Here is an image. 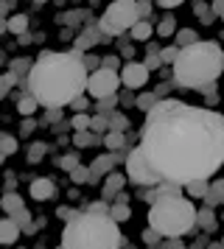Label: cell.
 <instances>
[{"instance_id": "8d00e7d4", "label": "cell", "mask_w": 224, "mask_h": 249, "mask_svg": "<svg viewBox=\"0 0 224 249\" xmlns=\"http://www.w3.org/2000/svg\"><path fill=\"white\" fill-rule=\"evenodd\" d=\"M73 143H76V146H90V143H95V137L90 135V132H76V137H73Z\"/></svg>"}, {"instance_id": "c3c4849f", "label": "cell", "mask_w": 224, "mask_h": 249, "mask_svg": "<svg viewBox=\"0 0 224 249\" xmlns=\"http://www.w3.org/2000/svg\"><path fill=\"white\" fill-rule=\"evenodd\" d=\"M9 9H11V3H0V17H3V14L9 12Z\"/></svg>"}, {"instance_id": "3957f363", "label": "cell", "mask_w": 224, "mask_h": 249, "mask_svg": "<svg viewBox=\"0 0 224 249\" xmlns=\"http://www.w3.org/2000/svg\"><path fill=\"white\" fill-rule=\"evenodd\" d=\"M224 53L219 42L213 39H199L190 48H182L174 62V81L185 90H202L213 92V84L222 76Z\"/></svg>"}, {"instance_id": "e575fe53", "label": "cell", "mask_w": 224, "mask_h": 249, "mask_svg": "<svg viewBox=\"0 0 224 249\" xmlns=\"http://www.w3.org/2000/svg\"><path fill=\"white\" fill-rule=\"evenodd\" d=\"M90 132H110V124H107V118H101V115L90 118Z\"/></svg>"}, {"instance_id": "7402d4cb", "label": "cell", "mask_w": 224, "mask_h": 249, "mask_svg": "<svg viewBox=\"0 0 224 249\" xmlns=\"http://www.w3.org/2000/svg\"><path fill=\"white\" fill-rule=\"evenodd\" d=\"M112 218V221H115V224L121 227L123 221H126V218H129V215H132V210H129V204H112L110 207V213H107Z\"/></svg>"}, {"instance_id": "ba28073f", "label": "cell", "mask_w": 224, "mask_h": 249, "mask_svg": "<svg viewBox=\"0 0 224 249\" xmlns=\"http://www.w3.org/2000/svg\"><path fill=\"white\" fill-rule=\"evenodd\" d=\"M118 87H121V81H118V73L115 70H93L87 76V84H84V92H90L93 98H110V95H118Z\"/></svg>"}, {"instance_id": "ffe728a7", "label": "cell", "mask_w": 224, "mask_h": 249, "mask_svg": "<svg viewBox=\"0 0 224 249\" xmlns=\"http://www.w3.org/2000/svg\"><path fill=\"white\" fill-rule=\"evenodd\" d=\"M196 224L202 227V230H216V213H213L210 207H202V210H196Z\"/></svg>"}, {"instance_id": "484cf974", "label": "cell", "mask_w": 224, "mask_h": 249, "mask_svg": "<svg viewBox=\"0 0 224 249\" xmlns=\"http://www.w3.org/2000/svg\"><path fill=\"white\" fill-rule=\"evenodd\" d=\"M177 34V20L174 17H163L157 23V36H174Z\"/></svg>"}, {"instance_id": "83f0119b", "label": "cell", "mask_w": 224, "mask_h": 249, "mask_svg": "<svg viewBox=\"0 0 224 249\" xmlns=\"http://www.w3.org/2000/svg\"><path fill=\"white\" fill-rule=\"evenodd\" d=\"M193 12H196V17H199L205 25H210L213 20H216V17L210 14V6H207V3H193Z\"/></svg>"}, {"instance_id": "30bf717a", "label": "cell", "mask_w": 224, "mask_h": 249, "mask_svg": "<svg viewBox=\"0 0 224 249\" xmlns=\"http://www.w3.org/2000/svg\"><path fill=\"white\" fill-rule=\"evenodd\" d=\"M123 185H126V177H123V174H115V171H110V174H107V179H104V188H101L104 202H110L112 196H118V193L123 191Z\"/></svg>"}, {"instance_id": "b9f144b4", "label": "cell", "mask_w": 224, "mask_h": 249, "mask_svg": "<svg viewBox=\"0 0 224 249\" xmlns=\"http://www.w3.org/2000/svg\"><path fill=\"white\" fill-rule=\"evenodd\" d=\"M56 215H59V218H73V215H76V210H70V207H59V210H56Z\"/></svg>"}, {"instance_id": "7a4b0ae2", "label": "cell", "mask_w": 224, "mask_h": 249, "mask_svg": "<svg viewBox=\"0 0 224 249\" xmlns=\"http://www.w3.org/2000/svg\"><path fill=\"white\" fill-rule=\"evenodd\" d=\"M78 51L70 53H54L45 51L31 62L28 70V95L39 107L48 109H62L70 101H76L78 95H84V84H87V68L81 62Z\"/></svg>"}, {"instance_id": "f35d334b", "label": "cell", "mask_w": 224, "mask_h": 249, "mask_svg": "<svg viewBox=\"0 0 224 249\" xmlns=\"http://www.w3.org/2000/svg\"><path fill=\"white\" fill-rule=\"evenodd\" d=\"M42 151H45L42 143H34V146H31V154H28V160H31V162H37V160L42 157Z\"/></svg>"}, {"instance_id": "603a6c76", "label": "cell", "mask_w": 224, "mask_h": 249, "mask_svg": "<svg viewBox=\"0 0 224 249\" xmlns=\"http://www.w3.org/2000/svg\"><path fill=\"white\" fill-rule=\"evenodd\" d=\"M31 62L34 59H14V62H11V76H14V79L20 81L22 76H25V73H28V70H31Z\"/></svg>"}, {"instance_id": "e0dca14e", "label": "cell", "mask_w": 224, "mask_h": 249, "mask_svg": "<svg viewBox=\"0 0 224 249\" xmlns=\"http://www.w3.org/2000/svg\"><path fill=\"white\" fill-rule=\"evenodd\" d=\"M104 146L110 148V154H115V151H121L123 146H126V135L123 132H104Z\"/></svg>"}, {"instance_id": "8992f818", "label": "cell", "mask_w": 224, "mask_h": 249, "mask_svg": "<svg viewBox=\"0 0 224 249\" xmlns=\"http://www.w3.org/2000/svg\"><path fill=\"white\" fill-rule=\"evenodd\" d=\"M149 12H151V3L118 0V3H112V6L104 9V14H101V20H98V28H101V34H107V36H121L134 23L146 20Z\"/></svg>"}, {"instance_id": "5bb4252c", "label": "cell", "mask_w": 224, "mask_h": 249, "mask_svg": "<svg viewBox=\"0 0 224 249\" xmlns=\"http://www.w3.org/2000/svg\"><path fill=\"white\" fill-rule=\"evenodd\" d=\"M0 207L9 213V218H14L17 213H22V210H25V204H22V196H20V193H6V196L0 199Z\"/></svg>"}, {"instance_id": "8fae6325", "label": "cell", "mask_w": 224, "mask_h": 249, "mask_svg": "<svg viewBox=\"0 0 224 249\" xmlns=\"http://www.w3.org/2000/svg\"><path fill=\"white\" fill-rule=\"evenodd\" d=\"M31 196L37 199V202H48V199H54L56 196V185L54 179H34L31 182Z\"/></svg>"}, {"instance_id": "60d3db41", "label": "cell", "mask_w": 224, "mask_h": 249, "mask_svg": "<svg viewBox=\"0 0 224 249\" xmlns=\"http://www.w3.org/2000/svg\"><path fill=\"white\" fill-rule=\"evenodd\" d=\"M101 68H104V70H115V68H118V56H107V59H101Z\"/></svg>"}, {"instance_id": "f546056e", "label": "cell", "mask_w": 224, "mask_h": 249, "mask_svg": "<svg viewBox=\"0 0 224 249\" xmlns=\"http://www.w3.org/2000/svg\"><path fill=\"white\" fill-rule=\"evenodd\" d=\"M14 84H17V79H14L11 73H3V76H0V98H6Z\"/></svg>"}, {"instance_id": "5b68a950", "label": "cell", "mask_w": 224, "mask_h": 249, "mask_svg": "<svg viewBox=\"0 0 224 249\" xmlns=\"http://www.w3.org/2000/svg\"><path fill=\"white\" fill-rule=\"evenodd\" d=\"M196 227V207L185 196H163L149 204V230L160 238L188 235Z\"/></svg>"}, {"instance_id": "6da1fadb", "label": "cell", "mask_w": 224, "mask_h": 249, "mask_svg": "<svg viewBox=\"0 0 224 249\" xmlns=\"http://www.w3.org/2000/svg\"><path fill=\"white\" fill-rule=\"evenodd\" d=\"M140 151L160 182L210 179L224 162V118L179 98H160L146 112Z\"/></svg>"}, {"instance_id": "9a60e30c", "label": "cell", "mask_w": 224, "mask_h": 249, "mask_svg": "<svg viewBox=\"0 0 224 249\" xmlns=\"http://www.w3.org/2000/svg\"><path fill=\"white\" fill-rule=\"evenodd\" d=\"M202 202H205V207H216V204H222L224 202V182L222 179H216L210 185V188H207V193H205V199H202Z\"/></svg>"}, {"instance_id": "52a82bcc", "label": "cell", "mask_w": 224, "mask_h": 249, "mask_svg": "<svg viewBox=\"0 0 224 249\" xmlns=\"http://www.w3.org/2000/svg\"><path fill=\"white\" fill-rule=\"evenodd\" d=\"M123 162H126V179L129 182L140 185V188H154V185H160V177L151 171V165L146 162L143 151H140L137 146L123 157Z\"/></svg>"}, {"instance_id": "2e32d148", "label": "cell", "mask_w": 224, "mask_h": 249, "mask_svg": "<svg viewBox=\"0 0 224 249\" xmlns=\"http://www.w3.org/2000/svg\"><path fill=\"white\" fill-rule=\"evenodd\" d=\"M193 42H199V34H196L193 28H177V34H174V48H177V51L190 48Z\"/></svg>"}, {"instance_id": "44dd1931", "label": "cell", "mask_w": 224, "mask_h": 249, "mask_svg": "<svg viewBox=\"0 0 224 249\" xmlns=\"http://www.w3.org/2000/svg\"><path fill=\"white\" fill-rule=\"evenodd\" d=\"M129 31H132V39H140V42H146V39L151 36V31H154V28H151V23H149V20H140V23H134Z\"/></svg>"}, {"instance_id": "bcb514c9", "label": "cell", "mask_w": 224, "mask_h": 249, "mask_svg": "<svg viewBox=\"0 0 224 249\" xmlns=\"http://www.w3.org/2000/svg\"><path fill=\"white\" fill-rule=\"evenodd\" d=\"M34 132V121L31 118H25V124H22V135H31Z\"/></svg>"}, {"instance_id": "d6a6232c", "label": "cell", "mask_w": 224, "mask_h": 249, "mask_svg": "<svg viewBox=\"0 0 224 249\" xmlns=\"http://www.w3.org/2000/svg\"><path fill=\"white\" fill-rule=\"evenodd\" d=\"M59 165H62V168H65L67 174H70V171H73V168L78 165V154H76V151H70V154H65V157L59 160Z\"/></svg>"}, {"instance_id": "836d02e7", "label": "cell", "mask_w": 224, "mask_h": 249, "mask_svg": "<svg viewBox=\"0 0 224 249\" xmlns=\"http://www.w3.org/2000/svg\"><path fill=\"white\" fill-rule=\"evenodd\" d=\"M118 104V95H110V98H101L98 101V112H101V118H107L110 115V109Z\"/></svg>"}, {"instance_id": "d6986e66", "label": "cell", "mask_w": 224, "mask_h": 249, "mask_svg": "<svg viewBox=\"0 0 224 249\" xmlns=\"http://www.w3.org/2000/svg\"><path fill=\"white\" fill-rule=\"evenodd\" d=\"M185 188V199H205V193H207V188H210V182H205V179H199V182H188V185H182Z\"/></svg>"}, {"instance_id": "4fadbf2b", "label": "cell", "mask_w": 224, "mask_h": 249, "mask_svg": "<svg viewBox=\"0 0 224 249\" xmlns=\"http://www.w3.org/2000/svg\"><path fill=\"white\" fill-rule=\"evenodd\" d=\"M17 238H20V227L14 224L11 218H0V244L9 247V244H14Z\"/></svg>"}, {"instance_id": "277c9868", "label": "cell", "mask_w": 224, "mask_h": 249, "mask_svg": "<svg viewBox=\"0 0 224 249\" xmlns=\"http://www.w3.org/2000/svg\"><path fill=\"white\" fill-rule=\"evenodd\" d=\"M123 232L107 213L81 210L67 218L62 230V249H121Z\"/></svg>"}, {"instance_id": "d590c367", "label": "cell", "mask_w": 224, "mask_h": 249, "mask_svg": "<svg viewBox=\"0 0 224 249\" xmlns=\"http://www.w3.org/2000/svg\"><path fill=\"white\" fill-rule=\"evenodd\" d=\"M98 39H95V31H87V34H81V39L76 42V51L81 53V48H87V45H95Z\"/></svg>"}, {"instance_id": "7dc6e473", "label": "cell", "mask_w": 224, "mask_h": 249, "mask_svg": "<svg viewBox=\"0 0 224 249\" xmlns=\"http://www.w3.org/2000/svg\"><path fill=\"white\" fill-rule=\"evenodd\" d=\"M59 118H62V109H51L48 112V121H59Z\"/></svg>"}, {"instance_id": "f907efd6", "label": "cell", "mask_w": 224, "mask_h": 249, "mask_svg": "<svg viewBox=\"0 0 224 249\" xmlns=\"http://www.w3.org/2000/svg\"><path fill=\"white\" fill-rule=\"evenodd\" d=\"M207 249H224V247H222V244H219V241H213V244H210V247H207Z\"/></svg>"}, {"instance_id": "9c48e42d", "label": "cell", "mask_w": 224, "mask_h": 249, "mask_svg": "<svg viewBox=\"0 0 224 249\" xmlns=\"http://www.w3.org/2000/svg\"><path fill=\"white\" fill-rule=\"evenodd\" d=\"M118 81L126 90H140L143 84H149V70L143 68V62H126L118 73Z\"/></svg>"}, {"instance_id": "1f68e13d", "label": "cell", "mask_w": 224, "mask_h": 249, "mask_svg": "<svg viewBox=\"0 0 224 249\" xmlns=\"http://www.w3.org/2000/svg\"><path fill=\"white\" fill-rule=\"evenodd\" d=\"M177 48L174 45H168V48H163V51H157V59H160V62H171V65H174V62H177Z\"/></svg>"}, {"instance_id": "ee69618b", "label": "cell", "mask_w": 224, "mask_h": 249, "mask_svg": "<svg viewBox=\"0 0 224 249\" xmlns=\"http://www.w3.org/2000/svg\"><path fill=\"white\" fill-rule=\"evenodd\" d=\"M210 14H213V17H219V14H224V3H222V0H216V3L210 6Z\"/></svg>"}, {"instance_id": "74e56055", "label": "cell", "mask_w": 224, "mask_h": 249, "mask_svg": "<svg viewBox=\"0 0 224 249\" xmlns=\"http://www.w3.org/2000/svg\"><path fill=\"white\" fill-rule=\"evenodd\" d=\"M67 107H73V109H76V115H78V112H84V109H87L90 104H87V98H84V95H78L76 101H70Z\"/></svg>"}, {"instance_id": "681fc988", "label": "cell", "mask_w": 224, "mask_h": 249, "mask_svg": "<svg viewBox=\"0 0 224 249\" xmlns=\"http://www.w3.org/2000/svg\"><path fill=\"white\" fill-rule=\"evenodd\" d=\"M0 34H6V17H0Z\"/></svg>"}, {"instance_id": "4316f807", "label": "cell", "mask_w": 224, "mask_h": 249, "mask_svg": "<svg viewBox=\"0 0 224 249\" xmlns=\"http://www.w3.org/2000/svg\"><path fill=\"white\" fill-rule=\"evenodd\" d=\"M157 101H160V98H157V92H140V95H137V101H134V107H137V109H143V112H149Z\"/></svg>"}, {"instance_id": "4dcf8cb0", "label": "cell", "mask_w": 224, "mask_h": 249, "mask_svg": "<svg viewBox=\"0 0 224 249\" xmlns=\"http://www.w3.org/2000/svg\"><path fill=\"white\" fill-rule=\"evenodd\" d=\"M0 151L9 157V154H14L17 151V140L14 137H9V135H0Z\"/></svg>"}, {"instance_id": "d4e9b609", "label": "cell", "mask_w": 224, "mask_h": 249, "mask_svg": "<svg viewBox=\"0 0 224 249\" xmlns=\"http://www.w3.org/2000/svg\"><path fill=\"white\" fill-rule=\"evenodd\" d=\"M70 179L76 182V185H84V182H95V177H93V171H90V168L76 165V168L70 171Z\"/></svg>"}, {"instance_id": "f1b7e54d", "label": "cell", "mask_w": 224, "mask_h": 249, "mask_svg": "<svg viewBox=\"0 0 224 249\" xmlns=\"http://www.w3.org/2000/svg\"><path fill=\"white\" fill-rule=\"evenodd\" d=\"M70 126H73L76 132H87V129H90V115H87V112H78V115H73V121H70Z\"/></svg>"}, {"instance_id": "f5cc1de1", "label": "cell", "mask_w": 224, "mask_h": 249, "mask_svg": "<svg viewBox=\"0 0 224 249\" xmlns=\"http://www.w3.org/2000/svg\"><path fill=\"white\" fill-rule=\"evenodd\" d=\"M171 249H188V247H171Z\"/></svg>"}, {"instance_id": "7bdbcfd3", "label": "cell", "mask_w": 224, "mask_h": 249, "mask_svg": "<svg viewBox=\"0 0 224 249\" xmlns=\"http://www.w3.org/2000/svg\"><path fill=\"white\" fill-rule=\"evenodd\" d=\"M143 241H146V244H157V241H160V235H157L154 230H146V232H143Z\"/></svg>"}, {"instance_id": "7c38bea8", "label": "cell", "mask_w": 224, "mask_h": 249, "mask_svg": "<svg viewBox=\"0 0 224 249\" xmlns=\"http://www.w3.org/2000/svg\"><path fill=\"white\" fill-rule=\"evenodd\" d=\"M118 162H121V157H118V154H101V157L90 165V171H93V177L98 179L101 174H110V171H115V165H118Z\"/></svg>"}, {"instance_id": "f6af8a7d", "label": "cell", "mask_w": 224, "mask_h": 249, "mask_svg": "<svg viewBox=\"0 0 224 249\" xmlns=\"http://www.w3.org/2000/svg\"><path fill=\"white\" fill-rule=\"evenodd\" d=\"M157 6H160V9H177V6H179V0H160Z\"/></svg>"}, {"instance_id": "ab89813d", "label": "cell", "mask_w": 224, "mask_h": 249, "mask_svg": "<svg viewBox=\"0 0 224 249\" xmlns=\"http://www.w3.org/2000/svg\"><path fill=\"white\" fill-rule=\"evenodd\" d=\"M87 210L90 213H110V204L107 202H95V204H90Z\"/></svg>"}, {"instance_id": "cb8c5ba5", "label": "cell", "mask_w": 224, "mask_h": 249, "mask_svg": "<svg viewBox=\"0 0 224 249\" xmlns=\"http://www.w3.org/2000/svg\"><path fill=\"white\" fill-rule=\"evenodd\" d=\"M37 107H39V104L34 101L31 95H22L20 101H17V112H20L22 118H31V115L37 112Z\"/></svg>"}, {"instance_id": "ac0fdd59", "label": "cell", "mask_w": 224, "mask_h": 249, "mask_svg": "<svg viewBox=\"0 0 224 249\" xmlns=\"http://www.w3.org/2000/svg\"><path fill=\"white\" fill-rule=\"evenodd\" d=\"M6 31H11V34H17V36H25V31H28V17H25V14L9 17V20H6Z\"/></svg>"}, {"instance_id": "816d5d0a", "label": "cell", "mask_w": 224, "mask_h": 249, "mask_svg": "<svg viewBox=\"0 0 224 249\" xmlns=\"http://www.w3.org/2000/svg\"><path fill=\"white\" fill-rule=\"evenodd\" d=\"M3 162H6V154H3V151H0V165H3Z\"/></svg>"}]
</instances>
